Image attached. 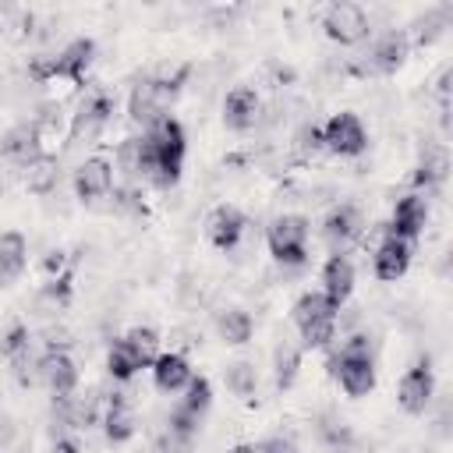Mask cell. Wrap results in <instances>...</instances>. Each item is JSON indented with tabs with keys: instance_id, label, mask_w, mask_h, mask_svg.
<instances>
[{
	"instance_id": "obj_1",
	"label": "cell",
	"mask_w": 453,
	"mask_h": 453,
	"mask_svg": "<svg viewBox=\"0 0 453 453\" xmlns=\"http://www.w3.org/2000/svg\"><path fill=\"white\" fill-rule=\"evenodd\" d=\"M329 372L340 382L347 396H368L375 389V361H372V343L365 333H354L340 354L329 357Z\"/></svg>"
},
{
	"instance_id": "obj_2",
	"label": "cell",
	"mask_w": 453,
	"mask_h": 453,
	"mask_svg": "<svg viewBox=\"0 0 453 453\" xmlns=\"http://www.w3.org/2000/svg\"><path fill=\"white\" fill-rule=\"evenodd\" d=\"M265 241H269L273 258L283 269H297L308 262V219L304 216H297V212L276 216L265 230Z\"/></svg>"
},
{
	"instance_id": "obj_3",
	"label": "cell",
	"mask_w": 453,
	"mask_h": 453,
	"mask_svg": "<svg viewBox=\"0 0 453 453\" xmlns=\"http://www.w3.org/2000/svg\"><path fill=\"white\" fill-rule=\"evenodd\" d=\"M96 57V42L92 39H74L67 42L57 57H39L28 64V78L35 81H53V78H64V81H81L88 64Z\"/></svg>"
},
{
	"instance_id": "obj_4",
	"label": "cell",
	"mask_w": 453,
	"mask_h": 453,
	"mask_svg": "<svg viewBox=\"0 0 453 453\" xmlns=\"http://www.w3.org/2000/svg\"><path fill=\"white\" fill-rule=\"evenodd\" d=\"M322 149H329L336 156H361L368 149V131H365L361 117L350 110L333 113L322 127Z\"/></svg>"
},
{
	"instance_id": "obj_5",
	"label": "cell",
	"mask_w": 453,
	"mask_h": 453,
	"mask_svg": "<svg viewBox=\"0 0 453 453\" xmlns=\"http://www.w3.org/2000/svg\"><path fill=\"white\" fill-rule=\"evenodd\" d=\"M110 117H113V99H110L106 92H92V96L78 106V113L71 117V142H74V145L96 142V138L106 131Z\"/></svg>"
},
{
	"instance_id": "obj_6",
	"label": "cell",
	"mask_w": 453,
	"mask_h": 453,
	"mask_svg": "<svg viewBox=\"0 0 453 453\" xmlns=\"http://www.w3.org/2000/svg\"><path fill=\"white\" fill-rule=\"evenodd\" d=\"M432 396H435V375H432L428 357H421L414 368L403 372L400 389H396V400H400V407L407 414H425L428 403H432Z\"/></svg>"
},
{
	"instance_id": "obj_7",
	"label": "cell",
	"mask_w": 453,
	"mask_h": 453,
	"mask_svg": "<svg viewBox=\"0 0 453 453\" xmlns=\"http://www.w3.org/2000/svg\"><path fill=\"white\" fill-rule=\"evenodd\" d=\"M322 28L333 42L340 46H354L368 35V14L357 7V4H333L322 18Z\"/></svg>"
},
{
	"instance_id": "obj_8",
	"label": "cell",
	"mask_w": 453,
	"mask_h": 453,
	"mask_svg": "<svg viewBox=\"0 0 453 453\" xmlns=\"http://www.w3.org/2000/svg\"><path fill=\"white\" fill-rule=\"evenodd\" d=\"M35 382H42L53 396H67L78 386V368L64 350H46L35 357Z\"/></svg>"
},
{
	"instance_id": "obj_9",
	"label": "cell",
	"mask_w": 453,
	"mask_h": 453,
	"mask_svg": "<svg viewBox=\"0 0 453 453\" xmlns=\"http://www.w3.org/2000/svg\"><path fill=\"white\" fill-rule=\"evenodd\" d=\"M411 255H414V244H411V241L386 234V237L379 241L375 255H372L375 276H379L382 283H396V280H400V276L411 269Z\"/></svg>"
},
{
	"instance_id": "obj_10",
	"label": "cell",
	"mask_w": 453,
	"mask_h": 453,
	"mask_svg": "<svg viewBox=\"0 0 453 453\" xmlns=\"http://www.w3.org/2000/svg\"><path fill=\"white\" fill-rule=\"evenodd\" d=\"M113 191V163L106 156H92L74 170V195L81 202L106 198Z\"/></svg>"
},
{
	"instance_id": "obj_11",
	"label": "cell",
	"mask_w": 453,
	"mask_h": 453,
	"mask_svg": "<svg viewBox=\"0 0 453 453\" xmlns=\"http://www.w3.org/2000/svg\"><path fill=\"white\" fill-rule=\"evenodd\" d=\"M425 223H428V202H425V195H403L396 205H393V219H389V226H386V234H393V237H403V241H418L421 237V230H425Z\"/></svg>"
},
{
	"instance_id": "obj_12",
	"label": "cell",
	"mask_w": 453,
	"mask_h": 453,
	"mask_svg": "<svg viewBox=\"0 0 453 453\" xmlns=\"http://www.w3.org/2000/svg\"><path fill=\"white\" fill-rule=\"evenodd\" d=\"M361 212L354 209V205H336V209H329V216H326V223H322V237H326V244L333 248V255H343V248L350 244V241H357V234H361Z\"/></svg>"
},
{
	"instance_id": "obj_13",
	"label": "cell",
	"mask_w": 453,
	"mask_h": 453,
	"mask_svg": "<svg viewBox=\"0 0 453 453\" xmlns=\"http://www.w3.org/2000/svg\"><path fill=\"white\" fill-rule=\"evenodd\" d=\"M248 230V219L237 205H216L212 216H209V241L219 248V251H234L241 244Z\"/></svg>"
},
{
	"instance_id": "obj_14",
	"label": "cell",
	"mask_w": 453,
	"mask_h": 453,
	"mask_svg": "<svg viewBox=\"0 0 453 453\" xmlns=\"http://www.w3.org/2000/svg\"><path fill=\"white\" fill-rule=\"evenodd\" d=\"M258 110H262V103H258L255 88L237 85V88H230L226 99H223V124H226L230 131H248V127H255Z\"/></svg>"
},
{
	"instance_id": "obj_15",
	"label": "cell",
	"mask_w": 453,
	"mask_h": 453,
	"mask_svg": "<svg viewBox=\"0 0 453 453\" xmlns=\"http://www.w3.org/2000/svg\"><path fill=\"white\" fill-rule=\"evenodd\" d=\"M4 152L18 163V166H32L42 159V131L39 124H14L4 134Z\"/></svg>"
},
{
	"instance_id": "obj_16",
	"label": "cell",
	"mask_w": 453,
	"mask_h": 453,
	"mask_svg": "<svg viewBox=\"0 0 453 453\" xmlns=\"http://www.w3.org/2000/svg\"><path fill=\"white\" fill-rule=\"evenodd\" d=\"M322 294L340 308L354 294V262L347 255H329L322 265Z\"/></svg>"
},
{
	"instance_id": "obj_17",
	"label": "cell",
	"mask_w": 453,
	"mask_h": 453,
	"mask_svg": "<svg viewBox=\"0 0 453 453\" xmlns=\"http://www.w3.org/2000/svg\"><path fill=\"white\" fill-rule=\"evenodd\" d=\"M152 382H156L159 393H180V389H188V382H191V365H188V357L177 354V350L159 354V357L152 361Z\"/></svg>"
},
{
	"instance_id": "obj_18",
	"label": "cell",
	"mask_w": 453,
	"mask_h": 453,
	"mask_svg": "<svg viewBox=\"0 0 453 453\" xmlns=\"http://www.w3.org/2000/svg\"><path fill=\"white\" fill-rule=\"evenodd\" d=\"M407 50H411V42H407L403 32H386V35L372 46V53H368V67L379 71V74H389V71H396V67L407 60Z\"/></svg>"
},
{
	"instance_id": "obj_19",
	"label": "cell",
	"mask_w": 453,
	"mask_h": 453,
	"mask_svg": "<svg viewBox=\"0 0 453 453\" xmlns=\"http://www.w3.org/2000/svg\"><path fill=\"white\" fill-rule=\"evenodd\" d=\"M25 262H28V244L18 230H7L0 234V287H11L21 273H25Z\"/></svg>"
},
{
	"instance_id": "obj_20",
	"label": "cell",
	"mask_w": 453,
	"mask_h": 453,
	"mask_svg": "<svg viewBox=\"0 0 453 453\" xmlns=\"http://www.w3.org/2000/svg\"><path fill=\"white\" fill-rule=\"evenodd\" d=\"M103 432H106V439H110L113 446H117V442H127V439L134 435V411H131V403H127L120 393H113L110 403H106Z\"/></svg>"
},
{
	"instance_id": "obj_21",
	"label": "cell",
	"mask_w": 453,
	"mask_h": 453,
	"mask_svg": "<svg viewBox=\"0 0 453 453\" xmlns=\"http://www.w3.org/2000/svg\"><path fill=\"white\" fill-rule=\"evenodd\" d=\"M446 173H449V152L442 145H428L421 152V166L414 173V184L425 188V191H432V188H439L446 180Z\"/></svg>"
},
{
	"instance_id": "obj_22",
	"label": "cell",
	"mask_w": 453,
	"mask_h": 453,
	"mask_svg": "<svg viewBox=\"0 0 453 453\" xmlns=\"http://www.w3.org/2000/svg\"><path fill=\"white\" fill-rule=\"evenodd\" d=\"M336 304L326 297V294H301L297 301H294V308H290V319H294V326L301 329V326H308V322H315V319H336Z\"/></svg>"
},
{
	"instance_id": "obj_23",
	"label": "cell",
	"mask_w": 453,
	"mask_h": 453,
	"mask_svg": "<svg viewBox=\"0 0 453 453\" xmlns=\"http://www.w3.org/2000/svg\"><path fill=\"white\" fill-rule=\"evenodd\" d=\"M216 329H219L223 343L241 347V343H248V340H251L255 322H251V315H248L244 308H223V311H219V319H216Z\"/></svg>"
},
{
	"instance_id": "obj_24",
	"label": "cell",
	"mask_w": 453,
	"mask_h": 453,
	"mask_svg": "<svg viewBox=\"0 0 453 453\" xmlns=\"http://www.w3.org/2000/svg\"><path fill=\"white\" fill-rule=\"evenodd\" d=\"M142 368H145V365H142V361H138V354H134V350L124 343V336H120V340H117V343L106 350V372H110L117 382L134 379Z\"/></svg>"
},
{
	"instance_id": "obj_25",
	"label": "cell",
	"mask_w": 453,
	"mask_h": 453,
	"mask_svg": "<svg viewBox=\"0 0 453 453\" xmlns=\"http://www.w3.org/2000/svg\"><path fill=\"white\" fill-rule=\"evenodd\" d=\"M223 382H226V389H230L234 396H241V400H251L255 389H258V375H255V368H251L248 361L226 365V368H223Z\"/></svg>"
},
{
	"instance_id": "obj_26",
	"label": "cell",
	"mask_w": 453,
	"mask_h": 453,
	"mask_svg": "<svg viewBox=\"0 0 453 453\" xmlns=\"http://www.w3.org/2000/svg\"><path fill=\"white\" fill-rule=\"evenodd\" d=\"M67 301H71V276L64 273V276H53V280H50V283L39 290L35 308H39L42 315H53V311L67 308Z\"/></svg>"
},
{
	"instance_id": "obj_27",
	"label": "cell",
	"mask_w": 453,
	"mask_h": 453,
	"mask_svg": "<svg viewBox=\"0 0 453 453\" xmlns=\"http://www.w3.org/2000/svg\"><path fill=\"white\" fill-rule=\"evenodd\" d=\"M124 343L138 354V361H142L145 368H152V361L159 357V333L149 329V326H134V329H127V333H124Z\"/></svg>"
},
{
	"instance_id": "obj_28",
	"label": "cell",
	"mask_w": 453,
	"mask_h": 453,
	"mask_svg": "<svg viewBox=\"0 0 453 453\" xmlns=\"http://www.w3.org/2000/svg\"><path fill=\"white\" fill-rule=\"evenodd\" d=\"M273 361H276V386H280V389H287V386L297 379V368H301V350H297L290 340H280V347H276Z\"/></svg>"
},
{
	"instance_id": "obj_29",
	"label": "cell",
	"mask_w": 453,
	"mask_h": 453,
	"mask_svg": "<svg viewBox=\"0 0 453 453\" xmlns=\"http://www.w3.org/2000/svg\"><path fill=\"white\" fill-rule=\"evenodd\" d=\"M209 403H212V386H209V379H202V375H191V382H188V389H184V400H180V407H184L188 414H195V418H205Z\"/></svg>"
},
{
	"instance_id": "obj_30",
	"label": "cell",
	"mask_w": 453,
	"mask_h": 453,
	"mask_svg": "<svg viewBox=\"0 0 453 453\" xmlns=\"http://www.w3.org/2000/svg\"><path fill=\"white\" fill-rule=\"evenodd\" d=\"M142 156H145V138L131 134L117 145V166L124 170V177H142Z\"/></svg>"
},
{
	"instance_id": "obj_31",
	"label": "cell",
	"mask_w": 453,
	"mask_h": 453,
	"mask_svg": "<svg viewBox=\"0 0 453 453\" xmlns=\"http://www.w3.org/2000/svg\"><path fill=\"white\" fill-rule=\"evenodd\" d=\"M25 184H28V191H35V195H46V191L57 184V163L42 156L39 163L25 166Z\"/></svg>"
},
{
	"instance_id": "obj_32",
	"label": "cell",
	"mask_w": 453,
	"mask_h": 453,
	"mask_svg": "<svg viewBox=\"0 0 453 453\" xmlns=\"http://www.w3.org/2000/svg\"><path fill=\"white\" fill-rule=\"evenodd\" d=\"M336 340V319H315L301 326V343L304 347H329Z\"/></svg>"
},
{
	"instance_id": "obj_33",
	"label": "cell",
	"mask_w": 453,
	"mask_h": 453,
	"mask_svg": "<svg viewBox=\"0 0 453 453\" xmlns=\"http://www.w3.org/2000/svg\"><path fill=\"white\" fill-rule=\"evenodd\" d=\"M319 435L326 439V446H333L336 453H343V449H350V442H354V435H350V428L343 425V421H336V418H326L322 425H319Z\"/></svg>"
},
{
	"instance_id": "obj_34",
	"label": "cell",
	"mask_w": 453,
	"mask_h": 453,
	"mask_svg": "<svg viewBox=\"0 0 453 453\" xmlns=\"http://www.w3.org/2000/svg\"><path fill=\"white\" fill-rule=\"evenodd\" d=\"M166 428L170 432H177V435H184V439H195L198 435V428H202V418H195V414H188L180 403L170 411V418H166Z\"/></svg>"
},
{
	"instance_id": "obj_35",
	"label": "cell",
	"mask_w": 453,
	"mask_h": 453,
	"mask_svg": "<svg viewBox=\"0 0 453 453\" xmlns=\"http://www.w3.org/2000/svg\"><path fill=\"white\" fill-rule=\"evenodd\" d=\"M21 350H28V329H25L21 322H14V326L0 336V354H4V357H14V354H21Z\"/></svg>"
},
{
	"instance_id": "obj_36",
	"label": "cell",
	"mask_w": 453,
	"mask_h": 453,
	"mask_svg": "<svg viewBox=\"0 0 453 453\" xmlns=\"http://www.w3.org/2000/svg\"><path fill=\"white\" fill-rule=\"evenodd\" d=\"M294 149H297L301 156L319 152V149H322V127H315V124H301L297 134H294Z\"/></svg>"
},
{
	"instance_id": "obj_37",
	"label": "cell",
	"mask_w": 453,
	"mask_h": 453,
	"mask_svg": "<svg viewBox=\"0 0 453 453\" xmlns=\"http://www.w3.org/2000/svg\"><path fill=\"white\" fill-rule=\"evenodd\" d=\"M149 453H191V439H184V435L163 428V432L156 435V442H152Z\"/></svg>"
},
{
	"instance_id": "obj_38",
	"label": "cell",
	"mask_w": 453,
	"mask_h": 453,
	"mask_svg": "<svg viewBox=\"0 0 453 453\" xmlns=\"http://www.w3.org/2000/svg\"><path fill=\"white\" fill-rule=\"evenodd\" d=\"M265 446H269V453H301L290 435H273V439H265Z\"/></svg>"
},
{
	"instance_id": "obj_39",
	"label": "cell",
	"mask_w": 453,
	"mask_h": 453,
	"mask_svg": "<svg viewBox=\"0 0 453 453\" xmlns=\"http://www.w3.org/2000/svg\"><path fill=\"white\" fill-rule=\"evenodd\" d=\"M234 453H269V446H265V439H258V442H241V446H234Z\"/></svg>"
},
{
	"instance_id": "obj_40",
	"label": "cell",
	"mask_w": 453,
	"mask_h": 453,
	"mask_svg": "<svg viewBox=\"0 0 453 453\" xmlns=\"http://www.w3.org/2000/svg\"><path fill=\"white\" fill-rule=\"evenodd\" d=\"M50 453H78V446H74L71 439H53V446H50Z\"/></svg>"
},
{
	"instance_id": "obj_41",
	"label": "cell",
	"mask_w": 453,
	"mask_h": 453,
	"mask_svg": "<svg viewBox=\"0 0 453 453\" xmlns=\"http://www.w3.org/2000/svg\"><path fill=\"white\" fill-rule=\"evenodd\" d=\"M60 265H64V251H50V258H46V269H50V273H57Z\"/></svg>"
}]
</instances>
